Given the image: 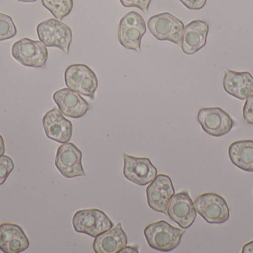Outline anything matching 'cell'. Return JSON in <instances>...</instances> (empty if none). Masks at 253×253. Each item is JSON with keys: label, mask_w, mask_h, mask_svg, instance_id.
I'll use <instances>...</instances> for the list:
<instances>
[{"label": "cell", "mask_w": 253, "mask_h": 253, "mask_svg": "<svg viewBox=\"0 0 253 253\" xmlns=\"http://www.w3.org/2000/svg\"><path fill=\"white\" fill-rule=\"evenodd\" d=\"M121 4L126 7H137L147 13L151 0H120Z\"/></svg>", "instance_id": "24"}, {"label": "cell", "mask_w": 253, "mask_h": 253, "mask_svg": "<svg viewBox=\"0 0 253 253\" xmlns=\"http://www.w3.org/2000/svg\"><path fill=\"white\" fill-rule=\"evenodd\" d=\"M65 84L68 89L93 101L98 88L97 76L84 64H74L65 73Z\"/></svg>", "instance_id": "6"}, {"label": "cell", "mask_w": 253, "mask_h": 253, "mask_svg": "<svg viewBox=\"0 0 253 253\" xmlns=\"http://www.w3.org/2000/svg\"><path fill=\"white\" fill-rule=\"evenodd\" d=\"M14 168L13 160L7 155L0 156V185L4 184Z\"/></svg>", "instance_id": "23"}, {"label": "cell", "mask_w": 253, "mask_h": 253, "mask_svg": "<svg viewBox=\"0 0 253 253\" xmlns=\"http://www.w3.org/2000/svg\"><path fill=\"white\" fill-rule=\"evenodd\" d=\"M184 233V230L172 227L165 221L152 223L144 230L149 247L160 252H170L176 249Z\"/></svg>", "instance_id": "1"}, {"label": "cell", "mask_w": 253, "mask_h": 253, "mask_svg": "<svg viewBox=\"0 0 253 253\" xmlns=\"http://www.w3.org/2000/svg\"><path fill=\"white\" fill-rule=\"evenodd\" d=\"M11 54L18 62L31 68H43L48 58L47 46L41 41L29 38H22L13 43Z\"/></svg>", "instance_id": "4"}, {"label": "cell", "mask_w": 253, "mask_h": 253, "mask_svg": "<svg viewBox=\"0 0 253 253\" xmlns=\"http://www.w3.org/2000/svg\"><path fill=\"white\" fill-rule=\"evenodd\" d=\"M74 230L78 233H84L92 238L114 227L109 217L97 209H83L77 211L72 219Z\"/></svg>", "instance_id": "3"}, {"label": "cell", "mask_w": 253, "mask_h": 253, "mask_svg": "<svg viewBox=\"0 0 253 253\" xmlns=\"http://www.w3.org/2000/svg\"><path fill=\"white\" fill-rule=\"evenodd\" d=\"M232 163L247 172H253V141L243 140L233 142L229 147Z\"/></svg>", "instance_id": "20"}, {"label": "cell", "mask_w": 253, "mask_h": 253, "mask_svg": "<svg viewBox=\"0 0 253 253\" xmlns=\"http://www.w3.org/2000/svg\"><path fill=\"white\" fill-rule=\"evenodd\" d=\"M147 31L145 21L140 13H126L119 24L118 39L120 44L129 50L141 51V41Z\"/></svg>", "instance_id": "8"}, {"label": "cell", "mask_w": 253, "mask_h": 253, "mask_svg": "<svg viewBox=\"0 0 253 253\" xmlns=\"http://www.w3.org/2000/svg\"><path fill=\"white\" fill-rule=\"evenodd\" d=\"M126 244L127 236L121 223H118L111 230L95 238L93 248L96 253H117L126 247Z\"/></svg>", "instance_id": "19"}, {"label": "cell", "mask_w": 253, "mask_h": 253, "mask_svg": "<svg viewBox=\"0 0 253 253\" xmlns=\"http://www.w3.org/2000/svg\"><path fill=\"white\" fill-rule=\"evenodd\" d=\"M30 246L29 239L20 226L4 223L0 224V250L4 253H19Z\"/></svg>", "instance_id": "18"}, {"label": "cell", "mask_w": 253, "mask_h": 253, "mask_svg": "<svg viewBox=\"0 0 253 253\" xmlns=\"http://www.w3.org/2000/svg\"><path fill=\"white\" fill-rule=\"evenodd\" d=\"M209 25L203 20H193L186 25L181 39V47L187 55H193L205 47L207 43Z\"/></svg>", "instance_id": "17"}, {"label": "cell", "mask_w": 253, "mask_h": 253, "mask_svg": "<svg viewBox=\"0 0 253 253\" xmlns=\"http://www.w3.org/2000/svg\"><path fill=\"white\" fill-rule=\"evenodd\" d=\"M16 34L17 29L12 18L0 13V42L13 38Z\"/></svg>", "instance_id": "22"}, {"label": "cell", "mask_w": 253, "mask_h": 253, "mask_svg": "<svg viewBox=\"0 0 253 253\" xmlns=\"http://www.w3.org/2000/svg\"><path fill=\"white\" fill-rule=\"evenodd\" d=\"M198 214L211 224H222L230 219V210L225 199L213 193L201 195L194 202Z\"/></svg>", "instance_id": "5"}, {"label": "cell", "mask_w": 253, "mask_h": 253, "mask_svg": "<svg viewBox=\"0 0 253 253\" xmlns=\"http://www.w3.org/2000/svg\"><path fill=\"white\" fill-rule=\"evenodd\" d=\"M83 153L72 143L62 144L58 149L55 158V166L65 178L72 179L85 176L82 164Z\"/></svg>", "instance_id": "11"}, {"label": "cell", "mask_w": 253, "mask_h": 253, "mask_svg": "<svg viewBox=\"0 0 253 253\" xmlns=\"http://www.w3.org/2000/svg\"><path fill=\"white\" fill-rule=\"evenodd\" d=\"M147 27L157 40H168L181 46L184 25L179 19L168 12L154 15L149 19Z\"/></svg>", "instance_id": "7"}, {"label": "cell", "mask_w": 253, "mask_h": 253, "mask_svg": "<svg viewBox=\"0 0 253 253\" xmlns=\"http://www.w3.org/2000/svg\"><path fill=\"white\" fill-rule=\"evenodd\" d=\"M123 174L126 180L138 186L150 184L157 176V169L147 157H135L124 153Z\"/></svg>", "instance_id": "12"}, {"label": "cell", "mask_w": 253, "mask_h": 253, "mask_svg": "<svg viewBox=\"0 0 253 253\" xmlns=\"http://www.w3.org/2000/svg\"><path fill=\"white\" fill-rule=\"evenodd\" d=\"M43 127L46 136L60 144H66L72 138L73 124L65 118L58 108H53L43 117Z\"/></svg>", "instance_id": "14"}, {"label": "cell", "mask_w": 253, "mask_h": 253, "mask_svg": "<svg viewBox=\"0 0 253 253\" xmlns=\"http://www.w3.org/2000/svg\"><path fill=\"white\" fill-rule=\"evenodd\" d=\"M19 1H22V2H35L37 0H17Z\"/></svg>", "instance_id": "30"}, {"label": "cell", "mask_w": 253, "mask_h": 253, "mask_svg": "<svg viewBox=\"0 0 253 253\" xmlns=\"http://www.w3.org/2000/svg\"><path fill=\"white\" fill-rule=\"evenodd\" d=\"M243 117L247 123L253 125V95L246 100L243 108Z\"/></svg>", "instance_id": "25"}, {"label": "cell", "mask_w": 253, "mask_h": 253, "mask_svg": "<svg viewBox=\"0 0 253 253\" xmlns=\"http://www.w3.org/2000/svg\"><path fill=\"white\" fill-rule=\"evenodd\" d=\"M43 6L47 8L55 18L63 19L72 11L74 0H41Z\"/></svg>", "instance_id": "21"}, {"label": "cell", "mask_w": 253, "mask_h": 253, "mask_svg": "<svg viewBox=\"0 0 253 253\" xmlns=\"http://www.w3.org/2000/svg\"><path fill=\"white\" fill-rule=\"evenodd\" d=\"M147 201L153 210L168 216V208L175 189L168 175H158L147 188Z\"/></svg>", "instance_id": "10"}, {"label": "cell", "mask_w": 253, "mask_h": 253, "mask_svg": "<svg viewBox=\"0 0 253 253\" xmlns=\"http://www.w3.org/2000/svg\"><path fill=\"white\" fill-rule=\"evenodd\" d=\"M242 253H253V241L248 242L242 248Z\"/></svg>", "instance_id": "27"}, {"label": "cell", "mask_w": 253, "mask_h": 253, "mask_svg": "<svg viewBox=\"0 0 253 253\" xmlns=\"http://www.w3.org/2000/svg\"><path fill=\"white\" fill-rule=\"evenodd\" d=\"M120 253H138V247H130V246H127V247H125L124 248H123V250H122L121 251H120Z\"/></svg>", "instance_id": "28"}, {"label": "cell", "mask_w": 253, "mask_h": 253, "mask_svg": "<svg viewBox=\"0 0 253 253\" xmlns=\"http://www.w3.org/2000/svg\"><path fill=\"white\" fill-rule=\"evenodd\" d=\"M53 99L61 112L71 118H81L90 109L88 102L80 94L68 88L56 91L53 94Z\"/></svg>", "instance_id": "15"}, {"label": "cell", "mask_w": 253, "mask_h": 253, "mask_svg": "<svg viewBox=\"0 0 253 253\" xmlns=\"http://www.w3.org/2000/svg\"><path fill=\"white\" fill-rule=\"evenodd\" d=\"M186 7L190 10H201L205 7L208 0H179Z\"/></svg>", "instance_id": "26"}, {"label": "cell", "mask_w": 253, "mask_h": 253, "mask_svg": "<svg viewBox=\"0 0 253 253\" xmlns=\"http://www.w3.org/2000/svg\"><path fill=\"white\" fill-rule=\"evenodd\" d=\"M223 87L229 95L245 101L253 95V77L248 71L239 72L226 68Z\"/></svg>", "instance_id": "16"}, {"label": "cell", "mask_w": 253, "mask_h": 253, "mask_svg": "<svg viewBox=\"0 0 253 253\" xmlns=\"http://www.w3.org/2000/svg\"><path fill=\"white\" fill-rule=\"evenodd\" d=\"M168 216L181 228L187 229L193 225L197 211L187 192H181L172 196L168 205Z\"/></svg>", "instance_id": "13"}, {"label": "cell", "mask_w": 253, "mask_h": 253, "mask_svg": "<svg viewBox=\"0 0 253 253\" xmlns=\"http://www.w3.org/2000/svg\"><path fill=\"white\" fill-rule=\"evenodd\" d=\"M5 152V147H4V140L2 137L0 135V156L3 155Z\"/></svg>", "instance_id": "29"}, {"label": "cell", "mask_w": 253, "mask_h": 253, "mask_svg": "<svg viewBox=\"0 0 253 253\" xmlns=\"http://www.w3.org/2000/svg\"><path fill=\"white\" fill-rule=\"evenodd\" d=\"M40 41L47 47H55L69 53L73 40L71 28L57 19H48L40 22L37 28Z\"/></svg>", "instance_id": "2"}, {"label": "cell", "mask_w": 253, "mask_h": 253, "mask_svg": "<svg viewBox=\"0 0 253 253\" xmlns=\"http://www.w3.org/2000/svg\"><path fill=\"white\" fill-rule=\"evenodd\" d=\"M197 120L202 129L215 138L227 135L235 126L231 116L220 107L201 108L198 113Z\"/></svg>", "instance_id": "9"}]
</instances>
